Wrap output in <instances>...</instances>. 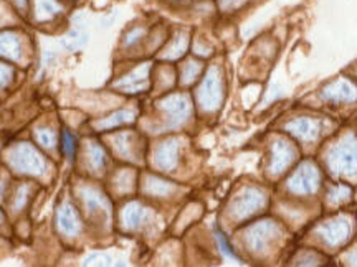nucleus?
<instances>
[{"instance_id":"f3484780","label":"nucleus","mask_w":357,"mask_h":267,"mask_svg":"<svg viewBox=\"0 0 357 267\" xmlns=\"http://www.w3.org/2000/svg\"><path fill=\"white\" fill-rule=\"evenodd\" d=\"M30 3L37 24H50L65 13V6L60 0H30Z\"/></svg>"},{"instance_id":"cd10ccee","label":"nucleus","mask_w":357,"mask_h":267,"mask_svg":"<svg viewBox=\"0 0 357 267\" xmlns=\"http://www.w3.org/2000/svg\"><path fill=\"white\" fill-rule=\"evenodd\" d=\"M35 140L45 149L52 150L56 145V134L50 127H38L35 129Z\"/></svg>"},{"instance_id":"1a4fd4ad","label":"nucleus","mask_w":357,"mask_h":267,"mask_svg":"<svg viewBox=\"0 0 357 267\" xmlns=\"http://www.w3.org/2000/svg\"><path fill=\"white\" fill-rule=\"evenodd\" d=\"M298 157V150L291 142L287 139H276L271 145V157L270 165H268V172L271 175H281L293 165L294 160Z\"/></svg>"},{"instance_id":"ea45409f","label":"nucleus","mask_w":357,"mask_h":267,"mask_svg":"<svg viewBox=\"0 0 357 267\" xmlns=\"http://www.w3.org/2000/svg\"><path fill=\"white\" fill-rule=\"evenodd\" d=\"M347 261H349V264H357V249H356V251H352L349 256H347Z\"/></svg>"},{"instance_id":"f8f14e48","label":"nucleus","mask_w":357,"mask_h":267,"mask_svg":"<svg viewBox=\"0 0 357 267\" xmlns=\"http://www.w3.org/2000/svg\"><path fill=\"white\" fill-rule=\"evenodd\" d=\"M82 200H83V204H84V208H86L89 216L98 218V220H102V221L109 220V216H111L109 202L106 200V197L101 193L100 190L91 188V186L83 188Z\"/></svg>"},{"instance_id":"0eeeda50","label":"nucleus","mask_w":357,"mask_h":267,"mask_svg":"<svg viewBox=\"0 0 357 267\" xmlns=\"http://www.w3.org/2000/svg\"><path fill=\"white\" fill-rule=\"evenodd\" d=\"M159 108L166 115L164 129H176L185 124L190 115V101L185 95H171L159 101Z\"/></svg>"},{"instance_id":"9b49d317","label":"nucleus","mask_w":357,"mask_h":267,"mask_svg":"<svg viewBox=\"0 0 357 267\" xmlns=\"http://www.w3.org/2000/svg\"><path fill=\"white\" fill-rule=\"evenodd\" d=\"M284 131L296 137L298 140L311 144V142L318 140L323 131V121L312 118H298L284 124Z\"/></svg>"},{"instance_id":"2eb2a0df","label":"nucleus","mask_w":357,"mask_h":267,"mask_svg":"<svg viewBox=\"0 0 357 267\" xmlns=\"http://www.w3.org/2000/svg\"><path fill=\"white\" fill-rule=\"evenodd\" d=\"M56 228L63 236L73 238L82 231V218H79L77 208L70 203H63L56 213Z\"/></svg>"},{"instance_id":"f03ea898","label":"nucleus","mask_w":357,"mask_h":267,"mask_svg":"<svg viewBox=\"0 0 357 267\" xmlns=\"http://www.w3.org/2000/svg\"><path fill=\"white\" fill-rule=\"evenodd\" d=\"M329 172L337 177H356L357 175V139L347 136L337 142L328 152L326 157Z\"/></svg>"},{"instance_id":"6e6552de","label":"nucleus","mask_w":357,"mask_h":267,"mask_svg":"<svg viewBox=\"0 0 357 267\" xmlns=\"http://www.w3.org/2000/svg\"><path fill=\"white\" fill-rule=\"evenodd\" d=\"M352 222L347 216H339L326 221L318 228V236L326 246L339 248L351 238Z\"/></svg>"},{"instance_id":"b1692460","label":"nucleus","mask_w":357,"mask_h":267,"mask_svg":"<svg viewBox=\"0 0 357 267\" xmlns=\"http://www.w3.org/2000/svg\"><path fill=\"white\" fill-rule=\"evenodd\" d=\"M86 163L89 172L101 173L106 167V152L98 142H89L86 149Z\"/></svg>"},{"instance_id":"c9c22d12","label":"nucleus","mask_w":357,"mask_h":267,"mask_svg":"<svg viewBox=\"0 0 357 267\" xmlns=\"http://www.w3.org/2000/svg\"><path fill=\"white\" fill-rule=\"evenodd\" d=\"M10 2H12V7L15 8V12L24 17L30 12V7H32L30 0H10Z\"/></svg>"},{"instance_id":"a19ab883","label":"nucleus","mask_w":357,"mask_h":267,"mask_svg":"<svg viewBox=\"0 0 357 267\" xmlns=\"http://www.w3.org/2000/svg\"><path fill=\"white\" fill-rule=\"evenodd\" d=\"M3 220H6V216H3V213H2V211H0V222H2Z\"/></svg>"},{"instance_id":"c756f323","label":"nucleus","mask_w":357,"mask_h":267,"mask_svg":"<svg viewBox=\"0 0 357 267\" xmlns=\"http://www.w3.org/2000/svg\"><path fill=\"white\" fill-rule=\"evenodd\" d=\"M252 0H217V6L222 13H235L242 10Z\"/></svg>"},{"instance_id":"39448f33","label":"nucleus","mask_w":357,"mask_h":267,"mask_svg":"<svg viewBox=\"0 0 357 267\" xmlns=\"http://www.w3.org/2000/svg\"><path fill=\"white\" fill-rule=\"evenodd\" d=\"M266 193L257 186H245L236 197L231 200L229 215L231 220L243 221L247 218L257 215L266 204Z\"/></svg>"},{"instance_id":"5701e85b","label":"nucleus","mask_w":357,"mask_h":267,"mask_svg":"<svg viewBox=\"0 0 357 267\" xmlns=\"http://www.w3.org/2000/svg\"><path fill=\"white\" fill-rule=\"evenodd\" d=\"M89 33L83 26H75L60 38V44L66 51H79L88 44Z\"/></svg>"},{"instance_id":"9d476101","label":"nucleus","mask_w":357,"mask_h":267,"mask_svg":"<svg viewBox=\"0 0 357 267\" xmlns=\"http://www.w3.org/2000/svg\"><path fill=\"white\" fill-rule=\"evenodd\" d=\"M149 78L151 63H142L137 66V68L129 71L126 76L118 79V81L113 84V88L123 92H144L146 89H149L151 86Z\"/></svg>"},{"instance_id":"f704fd0d","label":"nucleus","mask_w":357,"mask_h":267,"mask_svg":"<svg viewBox=\"0 0 357 267\" xmlns=\"http://www.w3.org/2000/svg\"><path fill=\"white\" fill-rule=\"evenodd\" d=\"M217 243H218V248H220V251L223 252V254H225L227 257H230V259H238V256L235 254L234 252V249H231L230 246H229V243H227V239H225V236H223L220 231H217Z\"/></svg>"},{"instance_id":"7c9ffc66","label":"nucleus","mask_w":357,"mask_h":267,"mask_svg":"<svg viewBox=\"0 0 357 267\" xmlns=\"http://www.w3.org/2000/svg\"><path fill=\"white\" fill-rule=\"evenodd\" d=\"M29 191H30V188L26 185H22V186H19V188H17L15 197H13V202H12V210L13 211L24 210L25 204H26V200H29Z\"/></svg>"},{"instance_id":"58836bf2","label":"nucleus","mask_w":357,"mask_h":267,"mask_svg":"<svg viewBox=\"0 0 357 267\" xmlns=\"http://www.w3.org/2000/svg\"><path fill=\"white\" fill-rule=\"evenodd\" d=\"M7 20H8V13H7L6 10H3L2 7H0V26L6 24Z\"/></svg>"},{"instance_id":"72a5a7b5","label":"nucleus","mask_w":357,"mask_h":267,"mask_svg":"<svg viewBox=\"0 0 357 267\" xmlns=\"http://www.w3.org/2000/svg\"><path fill=\"white\" fill-rule=\"evenodd\" d=\"M13 79V68L6 63H0V89H6Z\"/></svg>"},{"instance_id":"a878e982","label":"nucleus","mask_w":357,"mask_h":267,"mask_svg":"<svg viewBox=\"0 0 357 267\" xmlns=\"http://www.w3.org/2000/svg\"><path fill=\"white\" fill-rule=\"evenodd\" d=\"M134 181H136V173L129 170V168H121L113 178L114 188L119 193H131L134 190Z\"/></svg>"},{"instance_id":"412c9836","label":"nucleus","mask_w":357,"mask_h":267,"mask_svg":"<svg viewBox=\"0 0 357 267\" xmlns=\"http://www.w3.org/2000/svg\"><path fill=\"white\" fill-rule=\"evenodd\" d=\"M136 121V113L132 109H121L116 113L106 115V118L100 119L95 122V127L98 131H111V129H118L126 124H132Z\"/></svg>"},{"instance_id":"e433bc0d","label":"nucleus","mask_w":357,"mask_h":267,"mask_svg":"<svg viewBox=\"0 0 357 267\" xmlns=\"http://www.w3.org/2000/svg\"><path fill=\"white\" fill-rule=\"evenodd\" d=\"M194 53L199 56H211L212 55V48L208 44H205L202 40H197L194 43Z\"/></svg>"},{"instance_id":"7ed1b4c3","label":"nucleus","mask_w":357,"mask_h":267,"mask_svg":"<svg viewBox=\"0 0 357 267\" xmlns=\"http://www.w3.org/2000/svg\"><path fill=\"white\" fill-rule=\"evenodd\" d=\"M223 102V76L218 66H211L197 89V104L204 113H215Z\"/></svg>"},{"instance_id":"bb28decb","label":"nucleus","mask_w":357,"mask_h":267,"mask_svg":"<svg viewBox=\"0 0 357 267\" xmlns=\"http://www.w3.org/2000/svg\"><path fill=\"white\" fill-rule=\"evenodd\" d=\"M202 73V65L197 60H189L182 65L181 70V83L182 84H192L195 79L199 78V74Z\"/></svg>"},{"instance_id":"aec40b11","label":"nucleus","mask_w":357,"mask_h":267,"mask_svg":"<svg viewBox=\"0 0 357 267\" xmlns=\"http://www.w3.org/2000/svg\"><path fill=\"white\" fill-rule=\"evenodd\" d=\"M189 43H190L189 33L184 32V30H181V32L174 35L171 42L162 48V51H160L159 55L160 60H166V61L181 60V58L185 55L187 48H189Z\"/></svg>"},{"instance_id":"4be33fe9","label":"nucleus","mask_w":357,"mask_h":267,"mask_svg":"<svg viewBox=\"0 0 357 267\" xmlns=\"http://www.w3.org/2000/svg\"><path fill=\"white\" fill-rule=\"evenodd\" d=\"M142 191L149 197L162 198L172 195L176 191V185L155 175H146L144 180H142Z\"/></svg>"},{"instance_id":"ddd939ff","label":"nucleus","mask_w":357,"mask_h":267,"mask_svg":"<svg viewBox=\"0 0 357 267\" xmlns=\"http://www.w3.org/2000/svg\"><path fill=\"white\" fill-rule=\"evenodd\" d=\"M321 96H323L324 101L336 102V104L354 102L357 101V88L347 79H336V81L323 88Z\"/></svg>"},{"instance_id":"2f4dec72","label":"nucleus","mask_w":357,"mask_h":267,"mask_svg":"<svg viewBox=\"0 0 357 267\" xmlns=\"http://www.w3.org/2000/svg\"><path fill=\"white\" fill-rule=\"evenodd\" d=\"M65 155L71 159L75 155V149H77V137L71 136L70 132H63V144H61Z\"/></svg>"},{"instance_id":"473e14b6","label":"nucleus","mask_w":357,"mask_h":267,"mask_svg":"<svg viewBox=\"0 0 357 267\" xmlns=\"http://www.w3.org/2000/svg\"><path fill=\"white\" fill-rule=\"evenodd\" d=\"M111 257L105 252H95V254H89L84 259V266H109Z\"/></svg>"},{"instance_id":"f257e3e1","label":"nucleus","mask_w":357,"mask_h":267,"mask_svg":"<svg viewBox=\"0 0 357 267\" xmlns=\"http://www.w3.org/2000/svg\"><path fill=\"white\" fill-rule=\"evenodd\" d=\"M7 163L13 172L20 175L43 177L47 172V162L43 155L29 142H19L7 152Z\"/></svg>"},{"instance_id":"79ce46f5","label":"nucleus","mask_w":357,"mask_h":267,"mask_svg":"<svg viewBox=\"0 0 357 267\" xmlns=\"http://www.w3.org/2000/svg\"><path fill=\"white\" fill-rule=\"evenodd\" d=\"M178 2H184V0H178Z\"/></svg>"},{"instance_id":"4c0bfd02","label":"nucleus","mask_w":357,"mask_h":267,"mask_svg":"<svg viewBox=\"0 0 357 267\" xmlns=\"http://www.w3.org/2000/svg\"><path fill=\"white\" fill-rule=\"evenodd\" d=\"M319 262V256L314 254V252H305L301 254L300 259H298V264H305V266H316Z\"/></svg>"},{"instance_id":"20e7f679","label":"nucleus","mask_w":357,"mask_h":267,"mask_svg":"<svg viewBox=\"0 0 357 267\" xmlns=\"http://www.w3.org/2000/svg\"><path fill=\"white\" fill-rule=\"evenodd\" d=\"M281 228L273 220H263L252 225L245 231V246L253 254H265L273 246L276 239L280 238Z\"/></svg>"},{"instance_id":"c85d7f7f","label":"nucleus","mask_w":357,"mask_h":267,"mask_svg":"<svg viewBox=\"0 0 357 267\" xmlns=\"http://www.w3.org/2000/svg\"><path fill=\"white\" fill-rule=\"evenodd\" d=\"M351 197H352L351 186L337 185V186H333V188H329L328 203L329 204H341V203H346Z\"/></svg>"},{"instance_id":"393cba45","label":"nucleus","mask_w":357,"mask_h":267,"mask_svg":"<svg viewBox=\"0 0 357 267\" xmlns=\"http://www.w3.org/2000/svg\"><path fill=\"white\" fill-rule=\"evenodd\" d=\"M147 38V29L144 25H134L131 29L126 30L123 35L121 44L124 50H131V48L137 47L142 40Z\"/></svg>"},{"instance_id":"6ab92c4d","label":"nucleus","mask_w":357,"mask_h":267,"mask_svg":"<svg viewBox=\"0 0 357 267\" xmlns=\"http://www.w3.org/2000/svg\"><path fill=\"white\" fill-rule=\"evenodd\" d=\"M147 216H149V211H147V208L144 207V204H141L139 202L128 203L121 211L123 228L128 231L139 229L141 226L144 225Z\"/></svg>"},{"instance_id":"423d86ee","label":"nucleus","mask_w":357,"mask_h":267,"mask_svg":"<svg viewBox=\"0 0 357 267\" xmlns=\"http://www.w3.org/2000/svg\"><path fill=\"white\" fill-rule=\"evenodd\" d=\"M321 173L312 162H305L288 178V191L293 195H311L319 188Z\"/></svg>"},{"instance_id":"dca6fc26","label":"nucleus","mask_w":357,"mask_h":267,"mask_svg":"<svg viewBox=\"0 0 357 267\" xmlns=\"http://www.w3.org/2000/svg\"><path fill=\"white\" fill-rule=\"evenodd\" d=\"M0 58L8 61H19L24 58V40L20 33L13 30H3L0 32Z\"/></svg>"},{"instance_id":"4468645a","label":"nucleus","mask_w":357,"mask_h":267,"mask_svg":"<svg viewBox=\"0 0 357 267\" xmlns=\"http://www.w3.org/2000/svg\"><path fill=\"white\" fill-rule=\"evenodd\" d=\"M178 162V140L167 139L155 147L154 152V165L159 170L174 172Z\"/></svg>"},{"instance_id":"a211bd4d","label":"nucleus","mask_w":357,"mask_h":267,"mask_svg":"<svg viewBox=\"0 0 357 267\" xmlns=\"http://www.w3.org/2000/svg\"><path fill=\"white\" fill-rule=\"evenodd\" d=\"M111 145H113L114 152L124 160L129 162H136L137 160V144H136V136L132 132L124 131L118 132L111 137Z\"/></svg>"}]
</instances>
